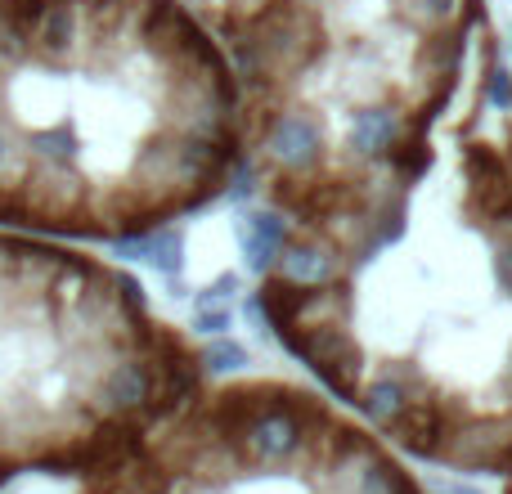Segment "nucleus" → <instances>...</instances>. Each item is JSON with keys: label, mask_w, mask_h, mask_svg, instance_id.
<instances>
[{"label": "nucleus", "mask_w": 512, "mask_h": 494, "mask_svg": "<svg viewBox=\"0 0 512 494\" xmlns=\"http://www.w3.org/2000/svg\"><path fill=\"white\" fill-rule=\"evenodd\" d=\"M436 494H481V490H472V486H459V481H450V486H441Z\"/></svg>", "instance_id": "obj_11"}, {"label": "nucleus", "mask_w": 512, "mask_h": 494, "mask_svg": "<svg viewBox=\"0 0 512 494\" xmlns=\"http://www.w3.org/2000/svg\"><path fill=\"white\" fill-rule=\"evenodd\" d=\"M243 99L180 0H0V230L140 252L225 194Z\"/></svg>", "instance_id": "obj_1"}, {"label": "nucleus", "mask_w": 512, "mask_h": 494, "mask_svg": "<svg viewBox=\"0 0 512 494\" xmlns=\"http://www.w3.org/2000/svg\"><path fill=\"white\" fill-rule=\"evenodd\" d=\"M292 234H297V221L288 212H279V207H252V212H243L234 221V239H239L243 256H248V270L261 274V279L279 265Z\"/></svg>", "instance_id": "obj_6"}, {"label": "nucleus", "mask_w": 512, "mask_h": 494, "mask_svg": "<svg viewBox=\"0 0 512 494\" xmlns=\"http://www.w3.org/2000/svg\"><path fill=\"white\" fill-rule=\"evenodd\" d=\"M414 144V117L396 95H378L342 113V153L364 171L391 167Z\"/></svg>", "instance_id": "obj_3"}, {"label": "nucleus", "mask_w": 512, "mask_h": 494, "mask_svg": "<svg viewBox=\"0 0 512 494\" xmlns=\"http://www.w3.org/2000/svg\"><path fill=\"white\" fill-rule=\"evenodd\" d=\"M481 99H486L495 113H512V72L504 63H490L486 72V90H481Z\"/></svg>", "instance_id": "obj_9"}, {"label": "nucleus", "mask_w": 512, "mask_h": 494, "mask_svg": "<svg viewBox=\"0 0 512 494\" xmlns=\"http://www.w3.org/2000/svg\"><path fill=\"white\" fill-rule=\"evenodd\" d=\"M230 328H234V306H198L194 333H203V337H225Z\"/></svg>", "instance_id": "obj_10"}, {"label": "nucleus", "mask_w": 512, "mask_h": 494, "mask_svg": "<svg viewBox=\"0 0 512 494\" xmlns=\"http://www.w3.org/2000/svg\"><path fill=\"white\" fill-rule=\"evenodd\" d=\"M400 14H405L409 27H418V32H436V27H450L459 23L463 14H468V0H396Z\"/></svg>", "instance_id": "obj_7"}, {"label": "nucleus", "mask_w": 512, "mask_h": 494, "mask_svg": "<svg viewBox=\"0 0 512 494\" xmlns=\"http://www.w3.org/2000/svg\"><path fill=\"white\" fill-rule=\"evenodd\" d=\"M203 391V360L140 279L0 230V481L95 468Z\"/></svg>", "instance_id": "obj_2"}, {"label": "nucleus", "mask_w": 512, "mask_h": 494, "mask_svg": "<svg viewBox=\"0 0 512 494\" xmlns=\"http://www.w3.org/2000/svg\"><path fill=\"white\" fill-rule=\"evenodd\" d=\"M418 396H423V387H418L405 369H373L360 378V391H355L351 405L360 409L373 427L396 432V423L409 414V405H414Z\"/></svg>", "instance_id": "obj_5"}, {"label": "nucleus", "mask_w": 512, "mask_h": 494, "mask_svg": "<svg viewBox=\"0 0 512 494\" xmlns=\"http://www.w3.org/2000/svg\"><path fill=\"white\" fill-rule=\"evenodd\" d=\"M270 274L297 283V288H333L346 274V247L315 225V230H306V234H292V243L283 247L279 265H274Z\"/></svg>", "instance_id": "obj_4"}, {"label": "nucleus", "mask_w": 512, "mask_h": 494, "mask_svg": "<svg viewBox=\"0 0 512 494\" xmlns=\"http://www.w3.org/2000/svg\"><path fill=\"white\" fill-rule=\"evenodd\" d=\"M198 360H203V373H239L248 364V351L230 337H216V342L198 346Z\"/></svg>", "instance_id": "obj_8"}, {"label": "nucleus", "mask_w": 512, "mask_h": 494, "mask_svg": "<svg viewBox=\"0 0 512 494\" xmlns=\"http://www.w3.org/2000/svg\"><path fill=\"white\" fill-rule=\"evenodd\" d=\"M508 36H512V32H508ZM508 45H512V41H508Z\"/></svg>", "instance_id": "obj_12"}]
</instances>
